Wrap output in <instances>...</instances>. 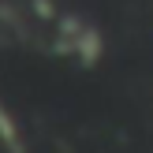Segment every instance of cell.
<instances>
[{
    "label": "cell",
    "instance_id": "6da1fadb",
    "mask_svg": "<svg viewBox=\"0 0 153 153\" xmlns=\"http://www.w3.org/2000/svg\"><path fill=\"white\" fill-rule=\"evenodd\" d=\"M0 138H4L7 146H11V149H15V138H19V127H15V120L7 116L4 108H0Z\"/></svg>",
    "mask_w": 153,
    "mask_h": 153
}]
</instances>
